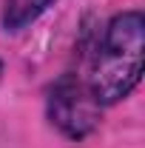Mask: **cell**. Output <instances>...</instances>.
<instances>
[{"label": "cell", "mask_w": 145, "mask_h": 148, "mask_svg": "<svg viewBox=\"0 0 145 148\" xmlns=\"http://www.w3.org/2000/svg\"><path fill=\"white\" fill-rule=\"evenodd\" d=\"M54 0H3V29L6 32H20L26 26H31Z\"/></svg>", "instance_id": "obj_3"}, {"label": "cell", "mask_w": 145, "mask_h": 148, "mask_svg": "<svg viewBox=\"0 0 145 148\" xmlns=\"http://www.w3.org/2000/svg\"><path fill=\"white\" fill-rule=\"evenodd\" d=\"M0 74H3V63H0Z\"/></svg>", "instance_id": "obj_4"}, {"label": "cell", "mask_w": 145, "mask_h": 148, "mask_svg": "<svg viewBox=\"0 0 145 148\" xmlns=\"http://www.w3.org/2000/svg\"><path fill=\"white\" fill-rule=\"evenodd\" d=\"M145 63V20L142 12L131 9L111 17L100 34L97 51L91 57L85 83L100 106L125 100L140 86Z\"/></svg>", "instance_id": "obj_1"}, {"label": "cell", "mask_w": 145, "mask_h": 148, "mask_svg": "<svg viewBox=\"0 0 145 148\" xmlns=\"http://www.w3.org/2000/svg\"><path fill=\"white\" fill-rule=\"evenodd\" d=\"M46 111L49 120L60 134L68 140H83L100 125V111L94 91L88 88L85 77L80 74H63L57 83H51L49 97H46Z\"/></svg>", "instance_id": "obj_2"}]
</instances>
